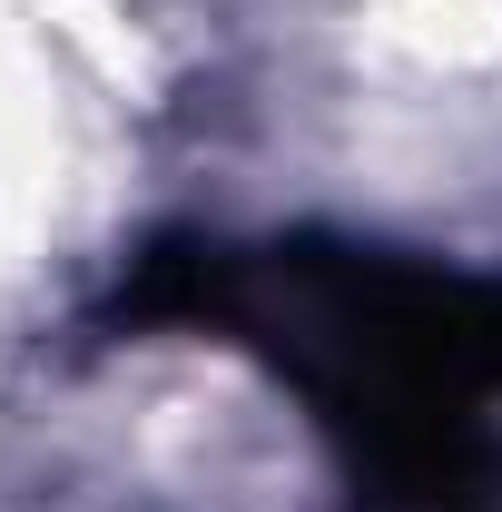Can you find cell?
Wrapping results in <instances>:
<instances>
[{
  "instance_id": "cell-1",
  "label": "cell",
  "mask_w": 502,
  "mask_h": 512,
  "mask_svg": "<svg viewBox=\"0 0 502 512\" xmlns=\"http://www.w3.org/2000/svg\"><path fill=\"white\" fill-rule=\"evenodd\" d=\"M109 325L217 335L286 375L345 473V512H502V276L355 237H158Z\"/></svg>"
}]
</instances>
